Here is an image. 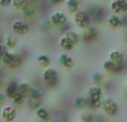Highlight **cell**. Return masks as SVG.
<instances>
[{
    "label": "cell",
    "mask_w": 127,
    "mask_h": 122,
    "mask_svg": "<svg viewBox=\"0 0 127 122\" xmlns=\"http://www.w3.org/2000/svg\"><path fill=\"white\" fill-rule=\"evenodd\" d=\"M0 62H1L2 67L6 68V69L17 70L18 68L21 67L22 62H24V59H22V57L19 55V53L8 51V52L4 55V57L1 59Z\"/></svg>",
    "instance_id": "6da1fadb"
},
{
    "label": "cell",
    "mask_w": 127,
    "mask_h": 122,
    "mask_svg": "<svg viewBox=\"0 0 127 122\" xmlns=\"http://www.w3.org/2000/svg\"><path fill=\"white\" fill-rule=\"evenodd\" d=\"M42 81L47 88H55L59 81L57 70L54 68H46L42 72Z\"/></svg>",
    "instance_id": "7a4b0ae2"
},
{
    "label": "cell",
    "mask_w": 127,
    "mask_h": 122,
    "mask_svg": "<svg viewBox=\"0 0 127 122\" xmlns=\"http://www.w3.org/2000/svg\"><path fill=\"white\" fill-rule=\"evenodd\" d=\"M101 109L103 111L107 114L108 117H115L117 116L119 111L118 103L116 102V100L110 97H106L103 99V104H101Z\"/></svg>",
    "instance_id": "3957f363"
},
{
    "label": "cell",
    "mask_w": 127,
    "mask_h": 122,
    "mask_svg": "<svg viewBox=\"0 0 127 122\" xmlns=\"http://www.w3.org/2000/svg\"><path fill=\"white\" fill-rule=\"evenodd\" d=\"M74 22L76 26L80 29H87L92 26V19H90L89 15L86 10H79L77 13L74 15Z\"/></svg>",
    "instance_id": "277c9868"
},
{
    "label": "cell",
    "mask_w": 127,
    "mask_h": 122,
    "mask_svg": "<svg viewBox=\"0 0 127 122\" xmlns=\"http://www.w3.org/2000/svg\"><path fill=\"white\" fill-rule=\"evenodd\" d=\"M49 21L54 28H64L68 22V16L64 11H55L50 15Z\"/></svg>",
    "instance_id": "5b68a950"
},
{
    "label": "cell",
    "mask_w": 127,
    "mask_h": 122,
    "mask_svg": "<svg viewBox=\"0 0 127 122\" xmlns=\"http://www.w3.org/2000/svg\"><path fill=\"white\" fill-rule=\"evenodd\" d=\"M86 11H87L88 15H89L93 23H99V22L103 21L104 17H105V11H104V9L101 8L100 6H97V4L90 6L89 8H87Z\"/></svg>",
    "instance_id": "8992f818"
},
{
    "label": "cell",
    "mask_w": 127,
    "mask_h": 122,
    "mask_svg": "<svg viewBox=\"0 0 127 122\" xmlns=\"http://www.w3.org/2000/svg\"><path fill=\"white\" fill-rule=\"evenodd\" d=\"M29 29H30V26H29L28 21L26 20H15V21L11 23V30H12L13 33L18 36H25L29 32Z\"/></svg>",
    "instance_id": "52a82bcc"
},
{
    "label": "cell",
    "mask_w": 127,
    "mask_h": 122,
    "mask_svg": "<svg viewBox=\"0 0 127 122\" xmlns=\"http://www.w3.org/2000/svg\"><path fill=\"white\" fill-rule=\"evenodd\" d=\"M58 63L66 71H70L75 68V60L69 53L63 52L58 56Z\"/></svg>",
    "instance_id": "ba28073f"
},
{
    "label": "cell",
    "mask_w": 127,
    "mask_h": 122,
    "mask_svg": "<svg viewBox=\"0 0 127 122\" xmlns=\"http://www.w3.org/2000/svg\"><path fill=\"white\" fill-rule=\"evenodd\" d=\"M109 9L115 15H126L127 13V0H113L109 4Z\"/></svg>",
    "instance_id": "9c48e42d"
},
{
    "label": "cell",
    "mask_w": 127,
    "mask_h": 122,
    "mask_svg": "<svg viewBox=\"0 0 127 122\" xmlns=\"http://www.w3.org/2000/svg\"><path fill=\"white\" fill-rule=\"evenodd\" d=\"M99 37V32L95 27H92L90 26L89 28L85 29L81 35V40H83L85 43H93L95 42Z\"/></svg>",
    "instance_id": "30bf717a"
},
{
    "label": "cell",
    "mask_w": 127,
    "mask_h": 122,
    "mask_svg": "<svg viewBox=\"0 0 127 122\" xmlns=\"http://www.w3.org/2000/svg\"><path fill=\"white\" fill-rule=\"evenodd\" d=\"M17 118V109L13 105H4L1 110V119L4 122H13Z\"/></svg>",
    "instance_id": "8fae6325"
},
{
    "label": "cell",
    "mask_w": 127,
    "mask_h": 122,
    "mask_svg": "<svg viewBox=\"0 0 127 122\" xmlns=\"http://www.w3.org/2000/svg\"><path fill=\"white\" fill-rule=\"evenodd\" d=\"M103 69L105 70L107 73H112V74H116V73H121L125 70V64L123 65H118L115 64L114 62H112L110 60H106L103 62Z\"/></svg>",
    "instance_id": "7c38bea8"
},
{
    "label": "cell",
    "mask_w": 127,
    "mask_h": 122,
    "mask_svg": "<svg viewBox=\"0 0 127 122\" xmlns=\"http://www.w3.org/2000/svg\"><path fill=\"white\" fill-rule=\"evenodd\" d=\"M107 23L108 26L112 29H115V30H118V29H122L124 27L123 24V19H122V16L119 15H109L107 17Z\"/></svg>",
    "instance_id": "4fadbf2b"
},
{
    "label": "cell",
    "mask_w": 127,
    "mask_h": 122,
    "mask_svg": "<svg viewBox=\"0 0 127 122\" xmlns=\"http://www.w3.org/2000/svg\"><path fill=\"white\" fill-rule=\"evenodd\" d=\"M36 116L41 122H50L53 120V113L49 111L47 108L45 107H40L36 110Z\"/></svg>",
    "instance_id": "5bb4252c"
},
{
    "label": "cell",
    "mask_w": 127,
    "mask_h": 122,
    "mask_svg": "<svg viewBox=\"0 0 127 122\" xmlns=\"http://www.w3.org/2000/svg\"><path fill=\"white\" fill-rule=\"evenodd\" d=\"M20 13H21L22 18H24L26 21H29V20H32L33 18L36 17V15H37V12H36V8L35 6H32V4L29 2L28 4H27L26 7H25L24 9H22L21 11H20Z\"/></svg>",
    "instance_id": "9a60e30c"
},
{
    "label": "cell",
    "mask_w": 127,
    "mask_h": 122,
    "mask_svg": "<svg viewBox=\"0 0 127 122\" xmlns=\"http://www.w3.org/2000/svg\"><path fill=\"white\" fill-rule=\"evenodd\" d=\"M108 58L112 62H114L115 64H118V65H123L125 64V56H124L123 52H121L119 50H113L109 52L108 55Z\"/></svg>",
    "instance_id": "2e32d148"
},
{
    "label": "cell",
    "mask_w": 127,
    "mask_h": 122,
    "mask_svg": "<svg viewBox=\"0 0 127 122\" xmlns=\"http://www.w3.org/2000/svg\"><path fill=\"white\" fill-rule=\"evenodd\" d=\"M89 99H104V90L100 85H92L87 90Z\"/></svg>",
    "instance_id": "e0dca14e"
},
{
    "label": "cell",
    "mask_w": 127,
    "mask_h": 122,
    "mask_svg": "<svg viewBox=\"0 0 127 122\" xmlns=\"http://www.w3.org/2000/svg\"><path fill=\"white\" fill-rule=\"evenodd\" d=\"M66 8L69 13L75 15L79 10H81V1L80 0H66Z\"/></svg>",
    "instance_id": "ac0fdd59"
},
{
    "label": "cell",
    "mask_w": 127,
    "mask_h": 122,
    "mask_svg": "<svg viewBox=\"0 0 127 122\" xmlns=\"http://www.w3.org/2000/svg\"><path fill=\"white\" fill-rule=\"evenodd\" d=\"M18 92V83L16 81H10L8 84L4 87V94L8 99H12Z\"/></svg>",
    "instance_id": "d6986e66"
},
{
    "label": "cell",
    "mask_w": 127,
    "mask_h": 122,
    "mask_svg": "<svg viewBox=\"0 0 127 122\" xmlns=\"http://www.w3.org/2000/svg\"><path fill=\"white\" fill-rule=\"evenodd\" d=\"M74 107L78 110L89 109V101L85 97H77L74 100Z\"/></svg>",
    "instance_id": "ffe728a7"
},
{
    "label": "cell",
    "mask_w": 127,
    "mask_h": 122,
    "mask_svg": "<svg viewBox=\"0 0 127 122\" xmlns=\"http://www.w3.org/2000/svg\"><path fill=\"white\" fill-rule=\"evenodd\" d=\"M30 90H31V85L28 82H20L18 83V93L21 97L28 99L30 96Z\"/></svg>",
    "instance_id": "44dd1931"
},
{
    "label": "cell",
    "mask_w": 127,
    "mask_h": 122,
    "mask_svg": "<svg viewBox=\"0 0 127 122\" xmlns=\"http://www.w3.org/2000/svg\"><path fill=\"white\" fill-rule=\"evenodd\" d=\"M4 46L8 48V50H12V49H15L16 47L18 46V39L16 36L13 35H7L6 37H4Z\"/></svg>",
    "instance_id": "7402d4cb"
},
{
    "label": "cell",
    "mask_w": 127,
    "mask_h": 122,
    "mask_svg": "<svg viewBox=\"0 0 127 122\" xmlns=\"http://www.w3.org/2000/svg\"><path fill=\"white\" fill-rule=\"evenodd\" d=\"M59 46H60V48H62L64 51H66V52L72 51V49L75 48V46L72 44V42L70 41V40L68 39L65 35H64L63 37L59 39Z\"/></svg>",
    "instance_id": "603a6c76"
},
{
    "label": "cell",
    "mask_w": 127,
    "mask_h": 122,
    "mask_svg": "<svg viewBox=\"0 0 127 122\" xmlns=\"http://www.w3.org/2000/svg\"><path fill=\"white\" fill-rule=\"evenodd\" d=\"M65 36L70 40V41L72 42V44H74V46H77V44H79V43H80V41H81V36L79 35L77 31H75V30H68V31H66Z\"/></svg>",
    "instance_id": "cb8c5ba5"
},
{
    "label": "cell",
    "mask_w": 127,
    "mask_h": 122,
    "mask_svg": "<svg viewBox=\"0 0 127 122\" xmlns=\"http://www.w3.org/2000/svg\"><path fill=\"white\" fill-rule=\"evenodd\" d=\"M25 104L27 105V108L32 111H36L38 108L41 107V99H36V98H31L29 97L28 99L26 100V103Z\"/></svg>",
    "instance_id": "d4e9b609"
},
{
    "label": "cell",
    "mask_w": 127,
    "mask_h": 122,
    "mask_svg": "<svg viewBox=\"0 0 127 122\" xmlns=\"http://www.w3.org/2000/svg\"><path fill=\"white\" fill-rule=\"evenodd\" d=\"M50 57H49L48 55H46V53H39V55L37 56V63L40 65L41 68H49V65H50Z\"/></svg>",
    "instance_id": "484cf974"
},
{
    "label": "cell",
    "mask_w": 127,
    "mask_h": 122,
    "mask_svg": "<svg viewBox=\"0 0 127 122\" xmlns=\"http://www.w3.org/2000/svg\"><path fill=\"white\" fill-rule=\"evenodd\" d=\"M90 79H92V83L94 85H100L101 87L104 80H105V76L101 72H94L90 77Z\"/></svg>",
    "instance_id": "4316f807"
},
{
    "label": "cell",
    "mask_w": 127,
    "mask_h": 122,
    "mask_svg": "<svg viewBox=\"0 0 127 122\" xmlns=\"http://www.w3.org/2000/svg\"><path fill=\"white\" fill-rule=\"evenodd\" d=\"M28 3L29 0H12L11 1V7L16 11H21Z\"/></svg>",
    "instance_id": "83f0119b"
},
{
    "label": "cell",
    "mask_w": 127,
    "mask_h": 122,
    "mask_svg": "<svg viewBox=\"0 0 127 122\" xmlns=\"http://www.w3.org/2000/svg\"><path fill=\"white\" fill-rule=\"evenodd\" d=\"M31 98H36V99H41L44 97V90L40 89L38 87H31L30 90V96Z\"/></svg>",
    "instance_id": "f1b7e54d"
},
{
    "label": "cell",
    "mask_w": 127,
    "mask_h": 122,
    "mask_svg": "<svg viewBox=\"0 0 127 122\" xmlns=\"http://www.w3.org/2000/svg\"><path fill=\"white\" fill-rule=\"evenodd\" d=\"M88 101H89L90 110H97L99 108H101V104H103V99H89L88 98Z\"/></svg>",
    "instance_id": "f546056e"
},
{
    "label": "cell",
    "mask_w": 127,
    "mask_h": 122,
    "mask_svg": "<svg viewBox=\"0 0 127 122\" xmlns=\"http://www.w3.org/2000/svg\"><path fill=\"white\" fill-rule=\"evenodd\" d=\"M81 122H93L94 121V114L89 111H85L80 114Z\"/></svg>",
    "instance_id": "4dcf8cb0"
},
{
    "label": "cell",
    "mask_w": 127,
    "mask_h": 122,
    "mask_svg": "<svg viewBox=\"0 0 127 122\" xmlns=\"http://www.w3.org/2000/svg\"><path fill=\"white\" fill-rule=\"evenodd\" d=\"M8 51H9L8 48H7L3 43H1V42H0V61H1V59L4 57V55H6Z\"/></svg>",
    "instance_id": "1f68e13d"
},
{
    "label": "cell",
    "mask_w": 127,
    "mask_h": 122,
    "mask_svg": "<svg viewBox=\"0 0 127 122\" xmlns=\"http://www.w3.org/2000/svg\"><path fill=\"white\" fill-rule=\"evenodd\" d=\"M53 28H54V26L50 23V21H45L44 23H42V26H41V29L44 31H46V32L47 31H49V30H51Z\"/></svg>",
    "instance_id": "d6a6232c"
},
{
    "label": "cell",
    "mask_w": 127,
    "mask_h": 122,
    "mask_svg": "<svg viewBox=\"0 0 127 122\" xmlns=\"http://www.w3.org/2000/svg\"><path fill=\"white\" fill-rule=\"evenodd\" d=\"M56 122H69V119H68V117L65 113H60L56 118Z\"/></svg>",
    "instance_id": "836d02e7"
},
{
    "label": "cell",
    "mask_w": 127,
    "mask_h": 122,
    "mask_svg": "<svg viewBox=\"0 0 127 122\" xmlns=\"http://www.w3.org/2000/svg\"><path fill=\"white\" fill-rule=\"evenodd\" d=\"M7 100H8L7 96H6V94H4L2 91H0V108H1V107H4V103L7 102Z\"/></svg>",
    "instance_id": "e575fe53"
},
{
    "label": "cell",
    "mask_w": 127,
    "mask_h": 122,
    "mask_svg": "<svg viewBox=\"0 0 127 122\" xmlns=\"http://www.w3.org/2000/svg\"><path fill=\"white\" fill-rule=\"evenodd\" d=\"M11 1L12 0H0V7L1 8H7V7L11 6Z\"/></svg>",
    "instance_id": "d590c367"
},
{
    "label": "cell",
    "mask_w": 127,
    "mask_h": 122,
    "mask_svg": "<svg viewBox=\"0 0 127 122\" xmlns=\"http://www.w3.org/2000/svg\"><path fill=\"white\" fill-rule=\"evenodd\" d=\"M65 1H66V0H50V2L53 4H62Z\"/></svg>",
    "instance_id": "8d00e7d4"
},
{
    "label": "cell",
    "mask_w": 127,
    "mask_h": 122,
    "mask_svg": "<svg viewBox=\"0 0 127 122\" xmlns=\"http://www.w3.org/2000/svg\"><path fill=\"white\" fill-rule=\"evenodd\" d=\"M122 19H123L124 27H126V28H127V13H126V15H124V16H122Z\"/></svg>",
    "instance_id": "74e56055"
},
{
    "label": "cell",
    "mask_w": 127,
    "mask_h": 122,
    "mask_svg": "<svg viewBox=\"0 0 127 122\" xmlns=\"http://www.w3.org/2000/svg\"><path fill=\"white\" fill-rule=\"evenodd\" d=\"M3 88H4V82H3V80L1 79V77H0V91H1Z\"/></svg>",
    "instance_id": "f35d334b"
},
{
    "label": "cell",
    "mask_w": 127,
    "mask_h": 122,
    "mask_svg": "<svg viewBox=\"0 0 127 122\" xmlns=\"http://www.w3.org/2000/svg\"><path fill=\"white\" fill-rule=\"evenodd\" d=\"M0 40H1V31H0Z\"/></svg>",
    "instance_id": "ab89813d"
}]
</instances>
